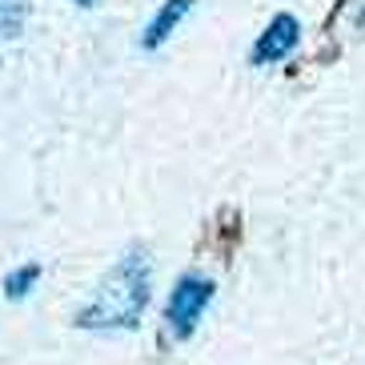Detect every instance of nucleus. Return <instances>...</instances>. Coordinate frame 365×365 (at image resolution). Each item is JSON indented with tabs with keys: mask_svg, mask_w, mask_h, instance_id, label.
<instances>
[{
	"mask_svg": "<svg viewBox=\"0 0 365 365\" xmlns=\"http://www.w3.org/2000/svg\"><path fill=\"white\" fill-rule=\"evenodd\" d=\"M149 289H153V265L145 249H129L117 265L101 277L97 293L76 309V329H137L145 309H149Z\"/></svg>",
	"mask_w": 365,
	"mask_h": 365,
	"instance_id": "1",
	"label": "nucleus"
},
{
	"mask_svg": "<svg viewBox=\"0 0 365 365\" xmlns=\"http://www.w3.org/2000/svg\"><path fill=\"white\" fill-rule=\"evenodd\" d=\"M209 301H213V281L205 273H181L169 293V305H165V322H169L173 337H189L205 317Z\"/></svg>",
	"mask_w": 365,
	"mask_h": 365,
	"instance_id": "2",
	"label": "nucleus"
},
{
	"mask_svg": "<svg viewBox=\"0 0 365 365\" xmlns=\"http://www.w3.org/2000/svg\"><path fill=\"white\" fill-rule=\"evenodd\" d=\"M301 44V21L293 12H277L273 21L265 24L249 48V65L253 68H269V65H281L285 56H293V48Z\"/></svg>",
	"mask_w": 365,
	"mask_h": 365,
	"instance_id": "3",
	"label": "nucleus"
},
{
	"mask_svg": "<svg viewBox=\"0 0 365 365\" xmlns=\"http://www.w3.org/2000/svg\"><path fill=\"white\" fill-rule=\"evenodd\" d=\"M193 4L197 0H161V9L149 16V24H145V33H140L137 44L145 53H157L161 44H169V36L185 24V16L193 12Z\"/></svg>",
	"mask_w": 365,
	"mask_h": 365,
	"instance_id": "4",
	"label": "nucleus"
},
{
	"mask_svg": "<svg viewBox=\"0 0 365 365\" xmlns=\"http://www.w3.org/2000/svg\"><path fill=\"white\" fill-rule=\"evenodd\" d=\"M41 261H29V265H16L9 273V277H4V297L9 301H24L29 297V293L36 289V281H41Z\"/></svg>",
	"mask_w": 365,
	"mask_h": 365,
	"instance_id": "5",
	"label": "nucleus"
},
{
	"mask_svg": "<svg viewBox=\"0 0 365 365\" xmlns=\"http://www.w3.org/2000/svg\"><path fill=\"white\" fill-rule=\"evenodd\" d=\"M29 21V4L24 0H0V36H21Z\"/></svg>",
	"mask_w": 365,
	"mask_h": 365,
	"instance_id": "6",
	"label": "nucleus"
},
{
	"mask_svg": "<svg viewBox=\"0 0 365 365\" xmlns=\"http://www.w3.org/2000/svg\"><path fill=\"white\" fill-rule=\"evenodd\" d=\"M73 4H81V9H93V4H97V0H73Z\"/></svg>",
	"mask_w": 365,
	"mask_h": 365,
	"instance_id": "7",
	"label": "nucleus"
}]
</instances>
